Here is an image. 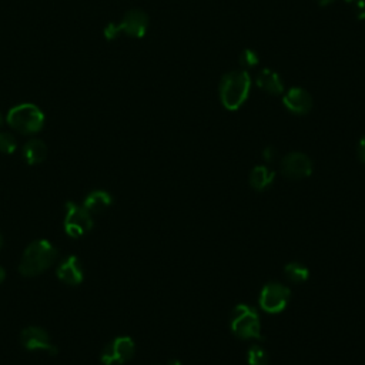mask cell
Segmentation results:
<instances>
[{
    "mask_svg": "<svg viewBox=\"0 0 365 365\" xmlns=\"http://www.w3.org/2000/svg\"><path fill=\"white\" fill-rule=\"evenodd\" d=\"M20 342L27 351H41L50 355L57 354V346L53 344L48 332L40 327H26L20 334Z\"/></svg>",
    "mask_w": 365,
    "mask_h": 365,
    "instance_id": "9",
    "label": "cell"
},
{
    "mask_svg": "<svg viewBox=\"0 0 365 365\" xmlns=\"http://www.w3.org/2000/svg\"><path fill=\"white\" fill-rule=\"evenodd\" d=\"M148 29V16L138 9L128 10L117 24L118 33H125L130 37H143Z\"/></svg>",
    "mask_w": 365,
    "mask_h": 365,
    "instance_id": "10",
    "label": "cell"
},
{
    "mask_svg": "<svg viewBox=\"0 0 365 365\" xmlns=\"http://www.w3.org/2000/svg\"><path fill=\"white\" fill-rule=\"evenodd\" d=\"M284 277L292 284H302L309 278V269L305 264L292 261V262L285 264Z\"/></svg>",
    "mask_w": 365,
    "mask_h": 365,
    "instance_id": "17",
    "label": "cell"
},
{
    "mask_svg": "<svg viewBox=\"0 0 365 365\" xmlns=\"http://www.w3.org/2000/svg\"><path fill=\"white\" fill-rule=\"evenodd\" d=\"M281 173L284 177L289 180H302L312 174V160L301 153V151H292L282 157L281 160Z\"/></svg>",
    "mask_w": 365,
    "mask_h": 365,
    "instance_id": "8",
    "label": "cell"
},
{
    "mask_svg": "<svg viewBox=\"0 0 365 365\" xmlns=\"http://www.w3.org/2000/svg\"><path fill=\"white\" fill-rule=\"evenodd\" d=\"M120 36V33H118V30H117V24H114V23H110V24H107L106 26V29H104V37L107 38V40H115L117 37Z\"/></svg>",
    "mask_w": 365,
    "mask_h": 365,
    "instance_id": "21",
    "label": "cell"
},
{
    "mask_svg": "<svg viewBox=\"0 0 365 365\" xmlns=\"http://www.w3.org/2000/svg\"><path fill=\"white\" fill-rule=\"evenodd\" d=\"M1 124H3V118H1V114H0V127H1Z\"/></svg>",
    "mask_w": 365,
    "mask_h": 365,
    "instance_id": "29",
    "label": "cell"
},
{
    "mask_svg": "<svg viewBox=\"0 0 365 365\" xmlns=\"http://www.w3.org/2000/svg\"><path fill=\"white\" fill-rule=\"evenodd\" d=\"M3 244H4V240H3V235H1V232H0V250L3 248Z\"/></svg>",
    "mask_w": 365,
    "mask_h": 365,
    "instance_id": "28",
    "label": "cell"
},
{
    "mask_svg": "<svg viewBox=\"0 0 365 365\" xmlns=\"http://www.w3.org/2000/svg\"><path fill=\"white\" fill-rule=\"evenodd\" d=\"M168 365H181V362H180V359H170Z\"/></svg>",
    "mask_w": 365,
    "mask_h": 365,
    "instance_id": "27",
    "label": "cell"
},
{
    "mask_svg": "<svg viewBox=\"0 0 365 365\" xmlns=\"http://www.w3.org/2000/svg\"><path fill=\"white\" fill-rule=\"evenodd\" d=\"M335 0H317V3L319 4V6H328V4H331V3H334Z\"/></svg>",
    "mask_w": 365,
    "mask_h": 365,
    "instance_id": "25",
    "label": "cell"
},
{
    "mask_svg": "<svg viewBox=\"0 0 365 365\" xmlns=\"http://www.w3.org/2000/svg\"><path fill=\"white\" fill-rule=\"evenodd\" d=\"M255 84L261 90H264L265 93L272 94V96H279V94L284 93V84L281 81L279 74H277L271 68L259 70L257 77H255Z\"/></svg>",
    "mask_w": 365,
    "mask_h": 365,
    "instance_id": "13",
    "label": "cell"
},
{
    "mask_svg": "<svg viewBox=\"0 0 365 365\" xmlns=\"http://www.w3.org/2000/svg\"><path fill=\"white\" fill-rule=\"evenodd\" d=\"M57 250L47 240H37L27 245L19 264L23 277H36L48 269L57 259Z\"/></svg>",
    "mask_w": 365,
    "mask_h": 365,
    "instance_id": "1",
    "label": "cell"
},
{
    "mask_svg": "<svg viewBox=\"0 0 365 365\" xmlns=\"http://www.w3.org/2000/svg\"><path fill=\"white\" fill-rule=\"evenodd\" d=\"M356 154H358V158L365 164V135L358 141Z\"/></svg>",
    "mask_w": 365,
    "mask_h": 365,
    "instance_id": "24",
    "label": "cell"
},
{
    "mask_svg": "<svg viewBox=\"0 0 365 365\" xmlns=\"http://www.w3.org/2000/svg\"><path fill=\"white\" fill-rule=\"evenodd\" d=\"M63 227L68 237L80 238L93 228V217L83 205L68 201L66 204V215H64Z\"/></svg>",
    "mask_w": 365,
    "mask_h": 365,
    "instance_id": "6",
    "label": "cell"
},
{
    "mask_svg": "<svg viewBox=\"0 0 365 365\" xmlns=\"http://www.w3.org/2000/svg\"><path fill=\"white\" fill-rule=\"evenodd\" d=\"M345 1H346V3H354L355 0H345Z\"/></svg>",
    "mask_w": 365,
    "mask_h": 365,
    "instance_id": "30",
    "label": "cell"
},
{
    "mask_svg": "<svg viewBox=\"0 0 365 365\" xmlns=\"http://www.w3.org/2000/svg\"><path fill=\"white\" fill-rule=\"evenodd\" d=\"M46 155H47V147L41 140L33 138L27 141L23 147V157L26 163L30 165L43 163L46 160Z\"/></svg>",
    "mask_w": 365,
    "mask_h": 365,
    "instance_id": "16",
    "label": "cell"
},
{
    "mask_svg": "<svg viewBox=\"0 0 365 365\" xmlns=\"http://www.w3.org/2000/svg\"><path fill=\"white\" fill-rule=\"evenodd\" d=\"M231 332L240 339H261V319L255 308L238 304L231 312Z\"/></svg>",
    "mask_w": 365,
    "mask_h": 365,
    "instance_id": "3",
    "label": "cell"
},
{
    "mask_svg": "<svg viewBox=\"0 0 365 365\" xmlns=\"http://www.w3.org/2000/svg\"><path fill=\"white\" fill-rule=\"evenodd\" d=\"M352 6L356 19H365V0H355Z\"/></svg>",
    "mask_w": 365,
    "mask_h": 365,
    "instance_id": "22",
    "label": "cell"
},
{
    "mask_svg": "<svg viewBox=\"0 0 365 365\" xmlns=\"http://www.w3.org/2000/svg\"><path fill=\"white\" fill-rule=\"evenodd\" d=\"M282 103L285 108L297 115H304L312 108V97L302 87H291L282 96Z\"/></svg>",
    "mask_w": 365,
    "mask_h": 365,
    "instance_id": "11",
    "label": "cell"
},
{
    "mask_svg": "<svg viewBox=\"0 0 365 365\" xmlns=\"http://www.w3.org/2000/svg\"><path fill=\"white\" fill-rule=\"evenodd\" d=\"M262 157H264L265 161L272 163V161L277 158V151H275V148L271 147V145H269V147H265L264 151H262Z\"/></svg>",
    "mask_w": 365,
    "mask_h": 365,
    "instance_id": "23",
    "label": "cell"
},
{
    "mask_svg": "<svg viewBox=\"0 0 365 365\" xmlns=\"http://www.w3.org/2000/svg\"><path fill=\"white\" fill-rule=\"evenodd\" d=\"M135 354V344L130 336L114 338L101 352L100 361L103 365H123Z\"/></svg>",
    "mask_w": 365,
    "mask_h": 365,
    "instance_id": "7",
    "label": "cell"
},
{
    "mask_svg": "<svg viewBox=\"0 0 365 365\" xmlns=\"http://www.w3.org/2000/svg\"><path fill=\"white\" fill-rule=\"evenodd\" d=\"M113 204V197L110 192L104 191V190H96L93 192H90L84 201H83V207L90 212V214H98L103 212L104 210H107L110 205Z\"/></svg>",
    "mask_w": 365,
    "mask_h": 365,
    "instance_id": "15",
    "label": "cell"
},
{
    "mask_svg": "<svg viewBox=\"0 0 365 365\" xmlns=\"http://www.w3.org/2000/svg\"><path fill=\"white\" fill-rule=\"evenodd\" d=\"M17 148V141L10 133H0V151L4 154H11Z\"/></svg>",
    "mask_w": 365,
    "mask_h": 365,
    "instance_id": "20",
    "label": "cell"
},
{
    "mask_svg": "<svg viewBox=\"0 0 365 365\" xmlns=\"http://www.w3.org/2000/svg\"><path fill=\"white\" fill-rule=\"evenodd\" d=\"M251 88V78L245 70H232L225 73L220 81V101L230 110H238L248 98Z\"/></svg>",
    "mask_w": 365,
    "mask_h": 365,
    "instance_id": "2",
    "label": "cell"
},
{
    "mask_svg": "<svg viewBox=\"0 0 365 365\" xmlns=\"http://www.w3.org/2000/svg\"><path fill=\"white\" fill-rule=\"evenodd\" d=\"M57 277L61 282L67 285H78L83 281V268L76 255H70L64 258L57 267Z\"/></svg>",
    "mask_w": 365,
    "mask_h": 365,
    "instance_id": "12",
    "label": "cell"
},
{
    "mask_svg": "<svg viewBox=\"0 0 365 365\" xmlns=\"http://www.w3.org/2000/svg\"><path fill=\"white\" fill-rule=\"evenodd\" d=\"M259 58H258V54L251 50V48H244L238 57V63L240 66L245 70V68H254L257 64H258Z\"/></svg>",
    "mask_w": 365,
    "mask_h": 365,
    "instance_id": "19",
    "label": "cell"
},
{
    "mask_svg": "<svg viewBox=\"0 0 365 365\" xmlns=\"http://www.w3.org/2000/svg\"><path fill=\"white\" fill-rule=\"evenodd\" d=\"M7 124L21 134H36L44 125V114L34 104H19L7 113Z\"/></svg>",
    "mask_w": 365,
    "mask_h": 365,
    "instance_id": "4",
    "label": "cell"
},
{
    "mask_svg": "<svg viewBox=\"0 0 365 365\" xmlns=\"http://www.w3.org/2000/svg\"><path fill=\"white\" fill-rule=\"evenodd\" d=\"M4 278H6V271L3 267H0V284L4 281Z\"/></svg>",
    "mask_w": 365,
    "mask_h": 365,
    "instance_id": "26",
    "label": "cell"
},
{
    "mask_svg": "<svg viewBox=\"0 0 365 365\" xmlns=\"http://www.w3.org/2000/svg\"><path fill=\"white\" fill-rule=\"evenodd\" d=\"M291 298V291L281 282H267L258 295V305L264 312L279 314L285 309Z\"/></svg>",
    "mask_w": 365,
    "mask_h": 365,
    "instance_id": "5",
    "label": "cell"
},
{
    "mask_svg": "<svg viewBox=\"0 0 365 365\" xmlns=\"http://www.w3.org/2000/svg\"><path fill=\"white\" fill-rule=\"evenodd\" d=\"M274 178H275V173L272 168H269L268 165H255L250 171L248 182L252 190L264 191L272 184Z\"/></svg>",
    "mask_w": 365,
    "mask_h": 365,
    "instance_id": "14",
    "label": "cell"
},
{
    "mask_svg": "<svg viewBox=\"0 0 365 365\" xmlns=\"http://www.w3.org/2000/svg\"><path fill=\"white\" fill-rule=\"evenodd\" d=\"M247 362L248 365H268V354L261 345L254 344L247 351Z\"/></svg>",
    "mask_w": 365,
    "mask_h": 365,
    "instance_id": "18",
    "label": "cell"
}]
</instances>
